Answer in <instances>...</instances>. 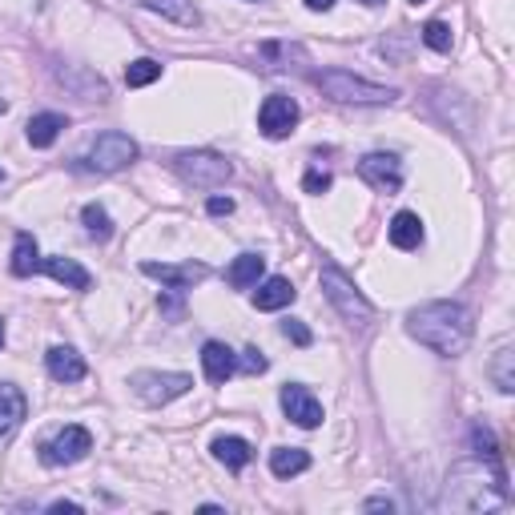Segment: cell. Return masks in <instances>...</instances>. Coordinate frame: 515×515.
Returning <instances> with one entry per match:
<instances>
[{"instance_id":"1","label":"cell","mask_w":515,"mask_h":515,"mask_svg":"<svg viewBox=\"0 0 515 515\" xmlns=\"http://www.w3.org/2000/svg\"><path fill=\"white\" fill-rule=\"evenodd\" d=\"M407 334H411V339H419L423 347H431L435 355L459 358L463 350L471 347L475 326H471L467 306H459V303H427V306H419V311L407 314Z\"/></svg>"},{"instance_id":"2","label":"cell","mask_w":515,"mask_h":515,"mask_svg":"<svg viewBox=\"0 0 515 515\" xmlns=\"http://www.w3.org/2000/svg\"><path fill=\"white\" fill-rule=\"evenodd\" d=\"M443 503L459 511H492L508 503V483H503V467L500 459H471L451 467L447 492H443Z\"/></svg>"},{"instance_id":"3","label":"cell","mask_w":515,"mask_h":515,"mask_svg":"<svg viewBox=\"0 0 515 515\" xmlns=\"http://www.w3.org/2000/svg\"><path fill=\"white\" fill-rule=\"evenodd\" d=\"M314 85L339 105H391L399 93L391 85H375L363 81L355 73H342V68H326V73H314Z\"/></svg>"},{"instance_id":"4","label":"cell","mask_w":515,"mask_h":515,"mask_svg":"<svg viewBox=\"0 0 515 515\" xmlns=\"http://www.w3.org/2000/svg\"><path fill=\"white\" fill-rule=\"evenodd\" d=\"M319 282H322V294H326V303L334 306V311L342 314L350 326H371L375 319V306L366 303L363 294L355 290V282L347 278V274H339L334 266H322V274H319Z\"/></svg>"},{"instance_id":"5","label":"cell","mask_w":515,"mask_h":515,"mask_svg":"<svg viewBox=\"0 0 515 515\" xmlns=\"http://www.w3.org/2000/svg\"><path fill=\"white\" fill-rule=\"evenodd\" d=\"M177 174L185 177L190 185H202V190H218V185L230 182V174H234V166H230L226 158H218V153L210 149H197V153H177Z\"/></svg>"},{"instance_id":"6","label":"cell","mask_w":515,"mask_h":515,"mask_svg":"<svg viewBox=\"0 0 515 515\" xmlns=\"http://www.w3.org/2000/svg\"><path fill=\"white\" fill-rule=\"evenodd\" d=\"M194 386L190 375H177V371H141L133 375V394L149 407H166V402L182 399L185 391Z\"/></svg>"},{"instance_id":"7","label":"cell","mask_w":515,"mask_h":515,"mask_svg":"<svg viewBox=\"0 0 515 515\" xmlns=\"http://www.w3.org/2000/svg\"><path fill=\"white\" fill-rule=\"evenodd\" d=\"M137 161V141L129 133H101L89 145V169L97 174H117V169L133 166Z\"/></svg>"},{"instance_id":"8","label":"cell","mask_w":515,"mask_h":515,"mask_svg":"<svg viewBox=\"0 0 515 515\" xmlns=\"http://www.w3.org/2000/svg\"><path fill=\"white\" fill-rule=\"evenodd\" d=\"M93 451V435L85 427H65L57 439H49L41 447V463L45 467H65V463H81Z\"/></svg>"},{"instance_id":"9","label":"cell","mask_w":515,"mask_h":515,"mask_svg":"<svg viewBox=\"0 0 515 515\" xmlns=\"http://www.w3.org/2000/svg\"><path fill=\"white\" fill-rule=\"evenodd\" d=\"M298 125V101L294 97H282V93H274V97L262 101V109H258V129H262L270 141H282V137H290Z\"/></svg>"},{"instance_id":"10","label":"cell","mask_w":515,"mask_h":515,"mask_svg":"<svg viewBox=\"0 0 515 515\" xmlns=\"http://www.w3.org/2000/svg\"><path fill=\"white\" fill-rule=\"evenodd\" d=\"M358 177H363L371 190L394 194L402 185V166L394 153H366V158L358 161Z\"/></svg>"},{"instance_id":"11","label":"cell","mask_w":515,"mask_h":515,"mask_svg":"<svg viewBox=\"0 0 515 515\" xmlns=\"http://www.w3.org/2000/svg\"><path fill=\"white\" fill-rule=\"evenodd\" d=\"M282 411H286L290 423L306 427V431H314L322 423V402L306 386H282Z\"/></svg>"},{"instance_id":"12","label":"cell","mask_w":515,"mask_h":515,"mask_svg":"<svg viewBox=\"0 0 515 515\" xmlns=\"http://www.w3.org/2000/svg\"><path fill=\"white\" fill-rule=\"evenodd\" d=\"M141 274H149V278H158V282H166L169 290H185V286H194V282H202L205 274V266L202 262H185V266H166V262H141Z\"/></svg>"},{"instance_id":"13","label":"cell","mask_w":515,"mask_h":515,"mask_svg":"<svg viewBox=\"0 0 515 515\" xmlns=\"http://www.w3.org/2000/svg\"><path fill=\"white\" fill-rule=\"evenodd\" d=\"M37 270H45L49 278L61 282V286H68V290H89L93 286L89 270H85L81 262H73V258H41Z\"/></svg>"},{"instance_id":"14","label":"cell","mask_w":515,"mask_h":515,"mask_svg":"<svg viewBox=\"0 0 515 515\" xmlns=\"http://www.w3.org/2000/svg\"><path fill=\"white\" fill-rule=\"evenodd\" d=\"M202 371L210 383H226L230 375L238 371V355L226 347V342H205L202 347Z\"/></svg>"},{"instance_id":"15","label":"cell","mask_w":515,"mask_h":515,"mask_svg":"<svg viewBox=\"0 0 515 515\" xmlns=\"http://www.w3.org/2000/svg\"><path fill=\"white\" fill-rule=\"evenodd\" d=\"M298 290L290 286V278H282V274H274V278H262L254 290V306L258 311H282V306L294 303Z\"/></svg>"},{"instance_id":"16","label":"cell","mask_w":515,"mask_h":515,"mask_svg":"<svg viewBox=\"0 0 515 515\" xmlns=\"http://www.w3.org/2000/svg\"><path fill=\"white\" fill-rule=\"evenodd\" d=\"M45 366L57 383H81L85 379V358L73 347H53L45 355Z\"/></svg>"},{"instance_id":"17","label":"cell","mask_w":515,"mask_h":515,"mask_svg":"<svg viewBox=\"0 0 515 515\" xmlns=\"http://www.w3.org/2000/svg\"><path fill=\"white\" fill-rule=\"evenodd\" d=\"M262 274H266V258H258V254H238L234 262H230V270H226V282L234 290H254L258 282H262Z\"/></svg>"},{"instance_id":"18","label":"cell","mask_w":515,"mask_h":515,"mask_svg":"<svg viewBox=\"0 0 515 515\" xmlns=\"http://www.w3.org/2000/svg\"><path fill=\"white\" fill-rule=\"evenodd\" d=\"M24 415H29V402H24V394L16 391L13 383H0V435L16 431V427L24 423Z\"/></svg>"},{"instance_id":"19","label":"cell","mask_w":515,"mask_h":515,"mask_svg":"<svg viewBox=\"0 0 515 515\" xmlns=\"http://www.w3.org/2000/svg\"><path fill=\"white\" fill-rule=\"evenodd\" d=\"M386 234H391V242L399 246V250H415V246L423 242V218L411 213V210H402V213H394V218H391Z\"/></svg>"},{"instance_id":"20","label":"cell","mask_w":515,"mask_h":515,"mask_svg":"<svg viewBox=\"0 0 515 515\" xmlns=\"http://www.w3.org/2000/svg\"><path fill=\"white\" fill-rule=\"evenodd\" d=\"M137 5H145L149 13L166 16V21H174V24H182V29H194V24L202 21L194 0H137Z\"/></svg>"},{"instance_id":"21","label":"cell","mask_w":515,"mask_h":515,"mask_svg":"<svg viewBox=\"0 0 515 515\" xmlns=\"http://www.w3.org/2000/svg\"><path fill=\"white\" fill-rule=\"evenodd\" d=\"M210 451H213V459H218V463H226L230 471H242L246 463L254 459L250 443H246V439H238V435H218Z\"/></svg>"},{"instance_id":"22","label":"cell","mask_w":515,"mask_h":515,"mask_svg":"<svg viewBox=\"0 0 515 515\" xmlns=\"http://www.w3.org/2000/svg\"><path fill=\"white\" fill-rule=\"evenodd\" d=\"M68 122L61 113H37L29 125H24V133H29V145H37V149H49V145L61 137V129H65Z\"/></svg>"},{"instance_id":"23","label":"cell","mask_w":515,"mask_h":515,"mask_svg":"<svg viewBox=\"0 0 515 515\" xmlns=\"http://www.w3.org/2000/svg\"><path fill=\"white\" fill-rule=\"evenodd\" d=\"M41 266V250H37V238L32 234H16V246H13V262H8V270L16 274V278H29L32 270Z\"/></svg>"},{"instance_id":"24","label":"cell","mask_w":515,"mask_h":515,"mask_svg":"<svg viewBox=\"0 0 515 515\" xmlns=\"http://www.w3.org/2000/svg\"><path fill=\"white\" fill-rule=\"evenodd\" d=\"M306 467H311V455H306L303 447H278V451H270V471H274L278 479L303 475Z\"/></svg>"},{"instance_id":"25","label":"cell","mask_w":515,"mask_h":515,"mask_svg":"<svg viewBox=\"0 0 515 515\" xmlns=\"http://www.w3.org/2000/svg\"><path fill=\"white\" fill-rule=\"evenodd\" d=\"M57 77L73 85V89L81 93L85 101H101V97H105V81H101V77H93V73H85V68H77V73H68V68H61Z\"/></svg>"},{"instance_id":"26","label":"cell","mask_w":515,"mask_h":515,"mask_svg":"<svg viewBox=\"0 0 515 515\" xmlns=\"http://www.w3.org/2000/svg\"><path fill=\"white\" fill-rule=\"evenodd\" d=\"M161 77V65L149 61V57H141V61H129L125 65V85L129 89H145V85H153Z\"/></svg>"},{"instance_id":"27","label":"cell","mask_w":515,"mask_h":515,"mask_svg":"<svg viewBox=\"0 0 515 515\" xmlns=\"http://www.w3.org/2000/svg\"><path fill=\"white\" fill-rule=\"evenodd\" d=\"M511 347H500L495 350V358H492V379H495V386H500L503 394H511L515 391V375H511Z\"/></svg>"},{"instance_id":"28","label":"cell","mask_w":515,"mask_h":515,"mask_svg":"<svg viewBox=\"0 0 515 515\" xmlns=\"http://www.w3.org/2000/svg\"><path fill=\"white\" fill-rule=\"evenodd\" d=\"M81 221H85V230H89V238H97V242H105L109 234H113V221H109V213L101 210V205H85L81 210Z\"/></svg>"},{"instance_id":"29","label":"cell","mask_w":515,"mask_h":515,"mask_svg":"<svg viewBox=\"0 0 515 515\" xmlns=\"http://www.w3.org/2000/svg\"><path fill=\"white\" fill-rule=\"evenodd\" d=\"M423 45L435 53H451V24L447 21H427L423 24Z\"/></svg>"},{"instance_id":"30","label":"cell","mask_w":515,"mask_h":515,"mask_svg":"<svg viewBox=\"0 0 515 515\" xmlns=\"http://www.w3.org/2000/svg\"><path fill=\"white\" fill-rule=\"evenodd\" d=\"M282 334H286V339L294 342V347H311V342H314L311 326H306V322H298V319H286V322H282Z\"/></svg>"},{"instance_id":"31","label":"cell","mask_w":515,"mask_h":515,"mask_svg":"<svg viewBox=\"0 0 515 515\" xmlns=\"http://www.w3.org/2000/svg\"><path fill=\"white\" fill-rule=\"evenodd\" d=\"M238 366H242L246 375H266V366H270V358L262 355V350H242V358H238Z\"/></svg>"},{"instance_id":"32","label":"cell","mask_w":515,"mask_h":515,"mask_svg":"<svg viewBox=\"0 0 515 515\" xmlns=\"http://www.w3.org/2000/svg\"><path fill=\"white\" fill-rule=\"evenodd\" d=\"M303 190L306 194H326V190H330V174H326V169H322V174H319V169H311V174L303 177Z\"/></svg>"},{"instance_id":"33","label":"cell","mask_w":515,"mask_h":515,"mask_svg":"<svg viewBox=\"0 0 515 515\" xmlns=\"http://www.w3.org/2000/svg\"><path fill=\"white\" fill-rule=\"evenodd\" d=\"M205 210H210L213 218H221V213H234V197H210V202H205Z\"/></svg>"},{"instance_id":"34","label":"cell","mask_w":515,"mask_h":515,"mask_svg":"<svg viewBox=\"0 0 515 515\" xmlns=\"http://www.w3.org/2000/svg\"><path fill=\"white\" fill-rule=\"evenodd\" d=\"M53 515H77L81 511V503H68V500H61V503H53V508H49Z\"/></svg>"},{"instance_id":"35","label":"cell","mask_w":515,"mask_h":515,"mask_svg":"<svg viewBox=\"0 0 515 515\" xmlns=\"http://www.w3.org/2000/svg\"><path fill=\"white\" fill-rule=\"evenodd\" d=\"M391 508H394V503L383 500V495H379V500H366V511H391Z\"/></svg>"},{"instance_id":"36","label":"cell","mask_w":515,"mask_h":515,"mask_svg":"<svg viewBox=\"0 0 515 515\" xmlns=\"http://www.w3.org/2000/svg\"><path fill=\"white\" fill-rule=\"evenodd\" d=\"M306 8H311V13H330L334 0H306Z\"/></svg>"},{"instance_id":"37","label":"cell","mask_w":515,"mask_h":515,"mask_svg":"<svg viewBox=\"0 0 515 515\" xmlns=\"http://www.w3.org/2000/svg\"><path fill=\"white\" fill-rule=\"evenodd\" d=\"M358 5H366V8H379V5H386V0H358Z\"/></svg>"},{"instance_id":"38","label":"cell","mask_w":515,"mask_h":515,"mask_svg":"<svg viewBox=\"0 0 515 515\" xmlns=\"http://www.w3.org/2000/svg\"><path fill=\"white\" fill-rule=\"evenodd\" d=\"M0 342H5V322H0Z\"/></svg>"},{"instance_id":"39","label":"cell","mask_w":515,"mask_h":515,"mask_svg":"<svg viewBox=\"0 0 515 515\" xmlns=\"http://www.w3.org/2000/svg\"><path fill=\"white\" fill-rule=\"evenodd\" d=\"M5 109H8V105H5V97H0V113H5Z\"/></svg>"},{"instance_id":"40","label":"cell","mask_w":515,"mask_h":515,"mask_svg":"<svg viewBox=\"0 0 515 515\" xmlns=\"http://www.w3.org/2000/svg\"><path fill=\"white\" fill-rule=\"evenodd\" d=\"M0 182H5V169H0Z\"/></svg>"},{"instance_id":"41","label":"cell","mask_w":515,"mask_h":515,"mask_svg":"<svg viewBox=\"0 0 515 515\" xmlns=\"http://www.w3.org/2000/svg\"><path fill=\"white\" fill-rule=\"evenodd\" d=\"M411 5H423V0H411Z\"/></svg>"}]
</instances>
